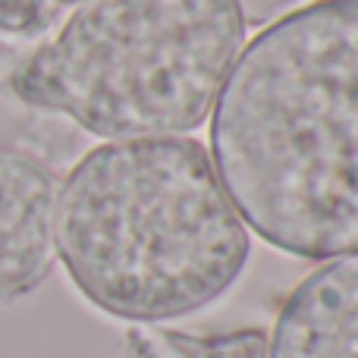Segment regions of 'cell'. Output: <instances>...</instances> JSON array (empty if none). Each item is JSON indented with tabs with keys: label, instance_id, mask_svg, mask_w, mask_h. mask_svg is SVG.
I'll return each instance as SVG.
<instances>
[{
	"label": "cell",
	"instance_id": "cell-2",
	"mask_svg": "<svg viewBox=\"0 0 358 358\" xmlns=\"http://www.w3.org/2000/svg\"><path fill=\"white\" fill-rule=\"evenodd\" d=\"M54 252L94 308L161 327L233 289L252 236L198 138H123L60 182Z\"/></svg>",
	"mask_w": 358,
	"mask_h": 358
},
{
	"label": "cell",
	"instance_id": "cell-4",
	"mask_svg": "<svg viewBox=\"0 0 358 358\" xmlns=\"http://www.w3.org/2000/svg\"><path fill=\"white\" fill-rule=\"evenodd\" d=\"M54 170L22 148H0V302L31 292L54 264Z\"/></svg>",
	"mask_w": 358,
	"mask_h": 358
},
{
	"label": "cell",
	"instance_id": "cell-5",
	"mask_svg": "<svg viewBox=\"0 0 358 358\" xmlns=\"http://www.w3.org/2000/svg\"><path fill=\"white\" fill-rule=\"evenodd\" d=\"M267 358H358V252L330 258L289 292Z\"/></svg>",
	"mask_w": 358,
	"mask_h": 358
},
{
	"label": "cell",
	"instance_id": "cell-6",
	"mask_svg": "<svg viewBox=\"0 0 358 358\" xmlns=\"http://www.w3.org/2000/svg\"><path fill=\"white\" fill-rule=\"evenodd\" d=\"M126 358H267V334L248 327L217 336H189L136 324L126 334Z\"/></svg>",
	"mask_w": 358,
	"mask_h": 358
},
{
	"label": "cell",
	"instance_id": "cell-3",
	"mask_svg": "<svg viewBox=\"0 0 358 358\" xmlns=\"http://www.w3.org/2000/svg\"><path fill=\"white\" fill-rule=\"evenodd\" d=\"M245 41L242 0H85L10 88L104 142L185 136L210 117Z\"/></svg>",
	"mask_w": 358,
	"mask_h": 358
},
{
	"label": "cell",
	"instance_id": "cell-7",
	"mask_svg": "<svg viewBox=\"0 0 358 358\" xmlns=\"http://www.w3.org/2000/svg\"><path fill=\"white\" fill-rule=\"evenodd\" d=\"M85 0H0V31L6 35H41L63 10Z\"/></svg>",
	"mask_w": 358,
	"mask_h": 358
},
{
	"label": "cell",
	"instance_id": "cell-1",
	"mask_svg": "<svg viewBox=\"0 0 358 358\" xmlns=\"http://www.w3.org/2000/svg\"><path fill=\"white\" fill-rule=\"evenodd\" d=\"M210 120V161L267 245L358 252V0H315L245 41Z\"/></svg>",
	"mask_w": 358,
	"mask_h": 358
}]
</instances>
